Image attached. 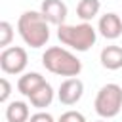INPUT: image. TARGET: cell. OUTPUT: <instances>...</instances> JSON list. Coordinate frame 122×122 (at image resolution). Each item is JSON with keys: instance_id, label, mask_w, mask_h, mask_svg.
I'll use <instances>...</instances> for the list:
<instances>
[{"instance_id": "6da1fadb", "label": "cell", "mask_w": 122, "mask_h": 122, "mask_svg": "<svg viewBox=\"0 0 122 122\" xmlns=\"http://www.w3.org/2000/svg\"><path fill=\"white\" fill-rule=\"evenodd\" d=\"M17 32L21 40L30 48H42L50 40V23L42 15V11H23L17 21Z\"/></svg>"}, {"instance_id": "7a4b0ae2", "label": "cell", "mask_w": 122, "mask_h": 122, "mask_svg": "<svg viewBox=\"0 0 122 122\" xmlns=\"http://www.w3.org/2000/svg\"><path fill=\"white\" fill-rule=\"evenodd\" d=\"M42 65L46 67V71H50L51 74L57 76H78L82 71V61L69 50L61 48V46H51L42 53Z\"/></svg>"}, {"instance_id": "3957f363", "label": "cell", "mask_w": 122, "mask_h": 122, "mask_svg": "<svg viewBox=\"0 0 122 122\" xmlns=\"http://www.w3.org/2000/svg\"><path fill=\"white\" fill-rule=\"evenodd\" d=\"M57 38L63 46L76 50V51H88L95 40H97V32L92 27V23L82 21L78 25H59L57 27Z\"/></svg>"}, {"instance_id": "277c9868", "label": "cell", "mask_w": 122, "mask_h": 122, "mask_svg": "<svg viewBox=\"0 0 122 122\" xmlns=\"http://www.w3.org/2000/svg\"><path fill=\"white\" fill-rule=\"evenodd\" d=\"M95 112L101 118H114L122 111V88L118 84H105L99 88L95 101H93Z\"/></svg>"}, {"instance_id": "5b68a950", "label": "cell", "mask_w": 122, "mask_h": 122, "mask_svg": "<svg viewBox=\"0 0 122 122\" xmlns=\"http://www.w3.org/2000/svg\"><path fill=\"white\" fill-rule=\"evenodd\" d=\"M27 63H29V55L27 50L21 46H8L0 53V69L6 74H23Z\"/></svg>"}, {"instance_id": "8992f818", "label": "cell", "mask_w": 122, "mask_h": 122, "mask_svg": "<svg viewBox=\"0 0 122 122\" xmlns=\"http://www.w3.org/2000/svg\"><path fill=\"white\" fill-rule=\"evenodd\" d=\"M84 95V82L78 78V76H71L67 80L61 82L59 90H57V97H59V103L61 105H76Z\"/></svg>"}, {"instance_id": "52a82bcc", "label": "cell", "mask_w": 122, "mask_h": 122, "mask_svg": "<svg viewBox=\"0 0 122 122\" xmlns=\"http://www.w3.org/2000/svg\"><path fill=\"white\" fill-rule=\"evenodd\" d=\"M40 11L50 25H57V27L65 23L67 13H69L67 4L63 0H44L40 6Z\"/></svg>"}, {"instance_id": "ba28073f", "label": "cell", "mask_w": 122, "mask_h": 122, "mask_svg": "<svg viewBox=\"0 0 122 122\" xmlns=\"http://www.w3.org/2000/svg\"><path fill=\"white\" fill-rule=\"evenodd\" d=\"M97 30L107 40H116L122 34V19H120V15L114 13V11H109V13L101 15L99 23H97Z\"/></svg>"}, {"instance_id": "9c48e42d", "label": "cell", "mask_w": 122, "mask_h": 122, "mask_svg": "<svg viewBox=\"0 0 122 122\" xmlns=\"http://www.w3.org/2000/svg\"><path fill=\"white\" fill-rule=\"evenodd\" d=\"M46 82V78L40 72H23L17 80V90L19 93H23L25 97H29L32 92H36L42 84Z\"/></svg>"}, {"instance_id": "30bf717a", "label": "cell", "mask_w": 122, "mask_h": 122, "mask_svg": "<svg viewBox=\"0 0 122 122\" xmlns=\"http://www.w3.org/2000/svg\"><path fill=\"white\" fill-rule=\"evenodd\" d=\"M99 61L105 69L109 71H118L122 69V48L120 46H107L101 50V55H99Z\"/></svg>"}, {"instance_id": "8fae6325", "label": "cell", "mask_w": 122, "mask_h": 122, "mask_svg": "<svg viewBox=\"0 0 122 122\" xmlns=\"http://www.w3.org/2000/svg\"><path fill=\"white\" fill-rule=\"evenodd\" d=\"M29 101H30V105L36 107L38 111L50 107L51 101H53V88H51L48 82H44L36 92H32V93L29 95Z\"/></svg>"}, {"instance_id": "7c38bea8", "label": "cell", "mask_w": 122, "mask_h": 122, "mask_svg": "<svg viewBox=\"0 0 122 122\" xmlns=\"http://www.w3.org/2000/svg\"><path fill=\"white\" fill-rule=\"evenodd\" d=\"M30 111L25 101H11L6 107V120L8 122H29Z\"/></svg>"}, {"instance_id": "4fadbf2b", "label": "cell", "mask_w": 122, "mask_h": 122, "mask_svg": "<svg viewBox=\"0 0 122 122\" xmlns=\"http://www.w3.org/2000/svg\"><path fill=\"white\" fill-rule=\"evenodd\" d=\"M101 10V2L99 0H80L78 6H76V15L82 19V21H92Z\"/></svg>"}, {"instance_id": "5bb4252c", "label": "cell", "mask_w": 122, "mask_h": 122, "mask_svg": "<svg viewBox=\"0 0 122 122\" xmlns=\"http://www.w3.org/2000/svg\"><path fill=\"white\" fill-rule=\"evenodd\" d=\"M11 40H13V27H11V23L2 21L0 23V48L2 50L8 48Z\"/></svg>"}, {"instance_id": "9a60e30c", "label": "cell", "mask_w": 122, "mask_h": 122, "mask_svg": "<svg viewBox=\"0 0 122 122\" xmlns=\"http://www.w3.org/2000/svg\"><path fill=\"white\" fill-rule=\"evenodd\" d=\"M57 122H86V116L82 112H78V111H67V112H63L59 116Z\"/></svg>"}, {"instance_id": "2e32d148", "label": "cell", "mask_w": 122, "mask_h": 122, "mask_svg": "<svg viewBox=\"0 0 122 122\" xmlns=\"http://www.w3.org/2000/svg\"><path fill=\"white\" fill-rule=\"evenodd\" d=\"M10 93H11V84H10V80L4 76V78H0V101H2V103H8Z\"/></svg>"}, {"instance_id": "e0dca14e", "label": "cell", "mask_w": 122, "mask_h": 122, "mask_svg": "<svg viewBox=\"0 0 122 122\" xmlns=\"http://www.w3.org/2000/svg\"><path fill=\"white\" fill-rule=\"evenodd\" d=\"M29 122H55V120H53V116H51L50 112H44V111H38V112H34V114H30V118H29Z\"/></svg>"}, {"instance_id": "ac0fdd59", "label": "cell", "mask_w": 122, "mask_h": 122, "mask_svg": "<svg viewBox=\"0 0 122 122\" xmlns=\"http://www.w3.org/2000/svg\"><path fill=\"white\" fill-rule=\"evenodd\" d=\"M95 122H107V118H101V120H95Z\"/></svg>"}]
</instances>
